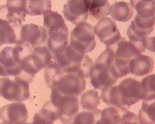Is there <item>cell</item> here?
<instances>
[{"label":"cell","instance_id":"cell-19","mask_svg":"<svg viewBox=\"0 0 155 124\" xmlns=\"http://www.w3.org/2000/svg\"><path fill=\"white\" fill-rule=\"evenodd\" d=\"M58 120V116L50 101L43 106L42 109L36 113L33 118L32 124H54Z\"/></svg>","mask_w":155,"mask_h":124},{"label":"cell","instance_id":"cell-23","mask_svg":"<svg viewBox=\"0 0 155 124\" xmlns=\"http://www.w3.org/2000/svg\"><path fill=\"white\" fill-rule=\"evenodd\" d=\"M14 26L8 21L0 19V47L3 44H17Z\"/></svg>","mask_w":155,"mask_h":124},{"label":"cell","instance_id":"cell-15","mask_svg":"<svg viewBox=\"0 0 155 124\" xmlns=\"http://www.w3.org/2000/svg\"><path fill=\"white\" fill-rule=\"evenodd\" d=\"M63 15L66 19L74 25L86 22L89 10L84 1H68L63 7Z\"/></svg>","mask_w":155,"mask_h":124},{"label":"cell","instance_id":"cell-34","mask_svg":"<svg viewBox=\"0 0 155 124\" xmlns=\"http://www.w3.org/2000/svg\"><path fill=\"white\" fill-rule=\"evenodd\" d=\"M0 97H1V90H0Z\"/></svg>","mask_w":155,"mask_h":124},{"label":"cell","instance_id":"cell-14","mask_svg":"<svg viewBox=\"0 0 155 124\" xmlns=\"http://www.w3.org/2000/svg\"><path fill=\"white\" fill-rule=\"evenodd\" d=\"M20 37L19 42L27 43L33 48L41 46L47 39V35L44 28L35 24H28L22 26Z\"/></svg>","mask_w":155,"mask_h":124},{"label":"cell","instance_id":"cell-11","mask_svg":"<svg viewBox=\"0 0 155 124\" xmlns=\"http://www.w3.org/2000/svg\"><path fill=\"white\" fill-rule=\"evenodd\" d=\"M120 102L124 107H130L141 100L140 82L132 78H127L117 85Z\"/></svg>","mask_w":155,"mask_h":124},{"label":"cell","instance_id":"cell-26","mask_svg":"<svg viewBox=\"0 0 155 124\" xmlns=\"http://www.w3.org/2000/svg\"><path fill=\"white\" fill-rule=\"evenodd\" d=\"M101 98L96 90H88L81 96L80 104L83 109L89 111H96L97 106L100 104Z\"/></svg>","mask_w":155,"mask_h":124},{"label":"cell","instance_id":"cell-18","mask_svg":"<svg viewBox=\"0 0 155 124\" xmlns=\"http://www.w3.org/2000/svg\"><path fill=\"white\" fill-rule=\"evenodd\" d=\"M109 14L114 20L125 22L132 18L134 11L132 6L128 3L115 2L110 6Z\"/></svg>","mask_w":155,"mask_h":124},{"label":"cell","instance_id":"cell-31","mask_svg":"<svg viewBox=\"0 0 155 124\" xmlns=\"http://www.w3.org/2000/svg\"><path fill=\"white\" fill-rule=\"evenodd\" d=\"M95 124H110V123H108L107 122H106V121H105V120H104L103 119L100 118V119H99L98 120H97Z\"/></svg>","mask_w":155,"mask_h":124},{"label":"cell","instance_id":"cell-3","mask_svg":"<svg viewBox=\"0 0 155 124\" xmlns=\"http://www.w3.org/2000/svg\"><path fill=\"white\" fill-rule=\"evenodd\" d=\"M91 83L95 89L104 90L112 86L118 78L114 67V50L107 48L93 64L89 74Z\"/></svg>","mask_w":155,"mask_h":124},{"label":"cell","instance_id":"cell-13","mask_svg":"<svg viewBox=\"0 0 155 124\" xmlns=\"http://www.w3.org/2000/svg\"><path fill=\"white\" fill-rule=\"evenodd\" d=\"M28 119V111L22 103H14L0 109V120L9 124H25Z\"/></svg>","mask_w":155,"mask_h":124},{"label":"cell","instance_id":"cell-2","mask_svg":"<svg viewBox=\"0 0 155 124\" xmlns=\"http://www.w3.org/2000/svg\"><path fill=\"white\" fill-rule=\"evenodd\" d=\"M55 64L64 73H82L89 77L93 62L87 55L76 51L69 44L52 54Z\"/></svg>","mask_w":155,"mask_h":124},{"label":"cell","instance_id":"cell-9","mask_svg":"<svg viewBox=\"0 0 155 124\" xmlns=\"http://www.w3.org/2000/svg\"><path fill=\"white\" fill-rule=\"evenodd\" d=\"M154 29H147L132 21L127 30V35L130 42L133 43L142 52L146 49L154 52V36H150Z\"/></svg>","mask_w":155,"mask_h":124},{"label":"cell","instance_id":"cell-10","mask_svg":"<svg viewBox=\"0 0 155 124\" xmlns=\"http://www.w3.org/2000/svg\"><path fill=\"white\" fill-rule=\"evenodd\" d=\"M94 29L95 34L107 48L116 44L122 38L116 23L110 18L105 17L100 19Z\"/></svg>","mask_w":155,"mask_h":124},{"label":"cell","instance_id":"cell-4","mask_svg":"<svg viewBox=\"0 0 155 124\" xmlns=\"http://www.w3.org/2000/svg\"><path fill=\"white\" fill-rule=\"evenodd\" d=\"M43 28L47 35V47L51 54L68 45V29L61 15L51 11L44 18Z\"/></svg>","mask_w":155,"mask_h":124},{"label":"cell","instance_id":"cell-28","mask_svg":"<svg viewBox=\"0 0 155 124\" xmlns=\"http://www.w3.org/2000/svg\"><path fill=\"white\" fill-rule=\"evenodd\" d=\"M101 99L106 104L113 106L114 107L122 108V106L120 102L119 95L118 93V86H111L102 90L101 93Z\"/></svg>","mask_w":155,"mask_h":124},{"label":"cell","instance_id":"cell-17","mask_svg":"<svg viewBox=\"0 0 155 124\" xmlns=\"http://www.w3.org/2000/svg\"><path fill=\"white\" fill-rule=\"evenodd\" d=\"M153 67L154 62L151 57L140 55L130 61L129 64V72L135 76H145L152 71Z\"/></svg>","mask_w":155,"mask_h":124},{"label":"cell","instance_id":"cell-33","mask_svg":"<svg viewBox=\"0 0 155 124\" xmlns=\"http://www.w3.org/2000/svg\"><path fill=\"white\" fill-rule=\"evenodd\" d=\"M25 124H32L31 123H25Z\"/></svg>","mask_w":155,"mask_h":124},{"label":"cell","instance_id":"cell-5","mask_svg":"<svg viewBox=\"0 0 155 124\" xmlns=\"http://www.w3.org/2000/svg\"><path fill=\"white\" fill-rule=\"evenodd\" d=\"M111 47L114 50V70L119 79L130 73L129 64L134 58L141 55V52L133 43L123 37Z\"/></svg>","mask_w":155,"mask_h":124},{"label":"cell","instance_id":"cell-21","mask_svg":"<svg viewBox=\"0 0 155 124\" xmlns=\"http://www.w3.org/2000/svg\"><path fill=\"white\" fill-rule=\"evenodd\" d=\"M51 9L50 1H26L25 14L29 16H45L51 11Z\"/></svg>","mask_w":155,"mask_h":124},{"label":"cell","instance_id":"cell-24","mask_svg":"<svg viewBox=\"0 0 155 124\" xmlns=\"http://www.w3.org/2000/svg\"><path fill=\"white\" fill-rule=\"evenodd\" d=\"M127 110L125 107H109L100 110L99 116L101 119L110 124H120L122 116Z\"/></svg>","mask_w":155,"mask_h":124},{"label":"cell","instance_id":"cell-6","mask_svg":"<svg viewBox=\"0 0 155 124\" xmlns=\"http://www.w3.org/2000/svg\"><path fill=\"white\" fill-rule=\"evenodd\" d=\"M78 97L74 96L61 94L51 90L50 101L58 116V120L63 124L72 122L79 109Z\"/></svg>","mask_w":155,"mask_h":124},{"label":"cell","instance_id":"cell-1","mask_svg":"<svg viewBox=\"0 0 155 124\" xmlns=\"http://www.w3.org/2000/svg\"><path fill=\"white\" fill-rule=\"evenodd\" d=\"M46 83L51 90L61 94L79 97L86 88V81L82 73H64L55 64L54 59L46 68Z\"/></svg>","mask_w":155,"mask_h":124},{"label":"cell","instance_id":"cell-29","mask_svg":"<svg viewBox=\"0 0 155 124\" xmlns=\"http://www.w3.org/2000/svg\"><path fill=\"white\" fill-rule=\"evenodd\" d=\"M100 110L83 111L77 114L74 117L71 124H95L96 119Z\"/></svg>","mask_w":155,"mask_h":124},{"label":"cell","instance_id":"cell-8","mask_svg":"<svg viewBox=\"0 0 155 124\" xmlns=\"http://www.w3.org/2000/svg\"><path fill=\"white\" fill-rule=\"evenodd\" d=\"M29 83L18 78H0L1 96L8 101L22 103L30 97Z\"/></svg>","mask_w":155,"mask_h":124},{"label":"cell","instance_id":"cell-20","mask_svg":"<svg viewBox=\"0 0 155 124\" xmlns=\"http://www.w3.org/2000/svg\"><path fill=\"white\" fill-rule=\"evenodd\" d=\"M132 9L137 12L136 15L139 19L144 21L154 19V1H130Z\"/></svg>","mask_w":155,"mask_h":124},{"label":"cell","instance_id":"cell-25","mask_svg":"<svg viewBox=\"0 0 155 124\" xmlns=\"http://www.w3.org/2000/svg\"><path fill=\"white\" fill-rule=\"evenodd\" d=\"M140 84L141 100L151 101L155 97V74L148 76L142 79Z\"/></svg>","mask_w":155,"mask_h":124},{"label":"cell","instance_id":"cell-27","mask_svg":"<svg viewBox=\"0 0 155 124\" xmlns=\"http://www.w3.org/2000/svg\"><path fill=\"white\" fill-rule=\"evenodd\" d=\"M154 100L142 102L138 119L141 124H154Z\"/></svg>","mask_w":155,"mask_h":124},{"label":"cell","instance_id":"cell-30","mask_svg":"<svg viewBox=\"0 0 155 124\" xmlns=\"http://www.w3.org/2000/svg\"><path fill=\"white\" fill-rule=\"evenodd\" d=\"M120 124H141L135 113L127 110L124 114Z\"/></svg>","mask_w":155,"mask_h":124},{"label":"cell","instance_id":"cell-16","mask_svg":"<svg viewBox=\"0 0 155 124\" xmlns=\"http://www.w3.org/2000/svg\"><path fill=\"white\" fill-rule=\"evenodd\" d=\"M12 48L6 47L0 52V77H19L21 73L19 65L13 57Z\"/></svg>","mask_w":155,"mask_h":124},{"label":"cell","instance_id":"cell-32","mask_svg":"<svg viewBox=\"0 0 155 124\" xmlns=\"http://www.w3.org/2000/svg\"><path fill=\"white\" fill-rule=\"evenodd\" d=\"M0 124H9V123H7V122H2V123H0Z\"/></svg>","mask_w":155,"mask_h":124},{"label":"cell","instance_id":"cell-7","mask_svg":"<svg viewBox=\"0 0 155 124\" xmlns=\"http://www.w3.org/2000/svg\"><path fill=\"white\" fill-rule=\"evenodd\" d=\"M70 40L69 45L76 51L83 54L91 52L96 45L94 27L86 22L76 25Z\"/></svg>","mask_w":155,"mask_h":124},{"label":"cell","instance_id":"cell-22","mask_svg":"<svg viewBox=\"0 0 155 124\" xmlns=\"http://www.w3.org/2000/svg\"><path fill=\"white\" fill-rule=\"evenodd\" d=\"M89 12L94 18L101 19L109 14L110 4L107 1L103 0H93L84 1Z\"/></svg>","mask_w":155,"mask_h":124},{"label":"cell","instance_id":"cell-12","mask_svg":"<svg viewBox=\"0 0 155 124\" xmlns=\"http://www.w3.org/2000/svg\"><path fill=\"white\" fill-rule=\"evenodd\" d=\"M26 1H8L0 7V19L8 21L12 26H20L25 21Z\"/></svg>","mask_w":155,"mask_h":124}]
</instances>
